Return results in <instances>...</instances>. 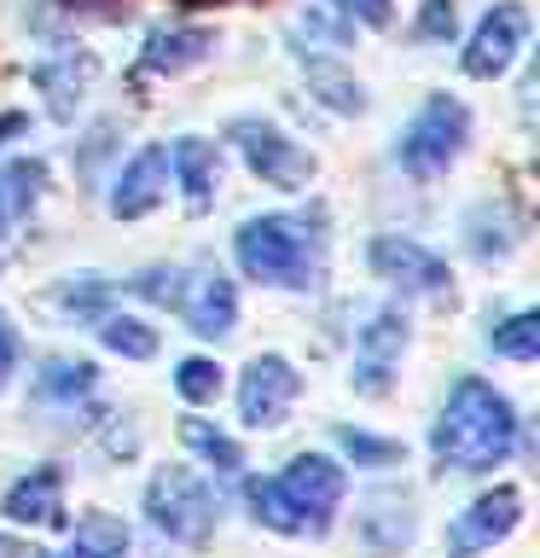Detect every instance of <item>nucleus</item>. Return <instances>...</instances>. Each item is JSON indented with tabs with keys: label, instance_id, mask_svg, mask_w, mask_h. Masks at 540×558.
<instances>
[{
	"label": "nucleus",
	"instance_id": "nucleus-14",
	"mask_svg": "<svg viewBox=\"0 0 540 558\" xmlns=\"http://www.w3.org/2000/svg\"><path fill=\"white\" fill-rule=\"evenodd\" d=\"M163 186H169V151H163V146H146L128 169L116 174V186H111V216H116V221L151 216V209L163 204Z\"/></svg>",
	"mask_w": 540,
	"mask_h": 558
},
{
	"label": "nucleus",
	"instance_id": "nucleus-35",
	"mask_svg": "<svg viewBox=\"0 0 540 558\" xmlns=\"http://www.w3.org/2000/svg\"><path fill=\"white\" fill-rule=\"evenodd\" d=\"M192 7H198V0H192Z\"/></svg>",
	"mask_w": 540,
	"mask_h": 558
},
{
	"label": "nucleus",
	"instance_id": "nucleus-29",
	"mask_svg": "<svg viewBox=\"0 0 540 558\" xmlns=\"http://www.w3.org/2000/svg\"><path fill=\"white\" fill-rule=\"evenodd\" d=\"M59 303H64L70 314H94V308L105 303V279H99V274H82V286H64Z\"/></svg>",
	"mask_w": 540,
	"mask_h": 558
},
{
	"label": "nucleus",
	"instance_id": "nucleus-17",
	"mask_svg": "<svg viewBox=\"0 0 540 558\" xmlns=\"http://www.w3.org/2000/svg\"><path fill=\"white\" fill-rule=\"evenodd\" d=\"M169 163H174V174H181V186H186V209H209V204H216L221 151L209 146V140H198V134L174 140V146H169Z\"/></svg>",
	"mask_w": 540,
	"mask_h": 558
},
{
	"label": "nucleus",
	"instance_id": "nucleus-33",
	"mask_svg": "<svg viewBox=\"0 0 540 558\" xmlns=\"http://www.w3.org/2000/svg\"><path fill=\"white\" fill-rule=\"evenodd\" d=\"M17 129H24V117H0V140H7V134H17Z\"/></svg>",
	"mask_w": 540,
	"mask_h": 558
},
{
	"label": "nucleus",
	"instance_id": "nucleus-34",
	"mask_svg": "<svg viewBox=\"0 0 540 558\" xmlns=\"http://www.w3.org/2000/svg\"><path fill=\"white\" fill-rule=\"evenodd\" d=\"M0 233H7V204H0Z\"/></svg>",
	"mask_w": 540,
	"mask_h": 558
},
{
	"label": "nucleus",
	"instance_id": "nucleus-12",
	"mask_svg": "<svg viewBox=\"0 0 540 558\" xmlns=\"http://www.w3.org/2000/svg\"><path fill=\"white\" fill-rule=\"evenodd\" d=\"M0 512L7 523H35V530H59L64 523V471L59 465H35L29 477H17L7 488V500H0Z\"/></svg>",
	"mask_w": 540,
	"mask_h": 558
},
{
	"label": "nucleus",
	"instance_id": "nucleus-11",
	"mask_svg": "<svg viewBox=\"0 0 540 558\" xmlns=\"http://www.w3.org/2000/svg\"><path fill=\"white\" fill-rule=\"evenodd\" d=\"M366 256H372L378 279H390V286H401V291H425V296H435V291H447V286H453L447 262H442V256H430L425 244L401 239V233L372 239V251H366Z\"/></svg>",
	"mask_w": 540,
	"mask_h": 558
},
{
	"label": "nucleus",
	"instance_id": "nucleus-22",
	"mask_svg": "<svg viewBox=\"0 0 540 558\" xmlns=\"http://www.w3.org/2000/svg\"><path fill=\"white\" fill-rule=\"evenodd\" d=\"M494 355H505V361H535L540 355V314L535 308H523V314H512L505 326H494Z\"/></svg>",
	"mask_w": 540,
	"mask_h": 558
},
{
	"label": "nucleus",
	"instance_id": "nucleus-23",
	"mask_svg": "<svg viewBox=\"0 0 540 558\" xmlns=\"http://www.w3.org/2000/svg\"><path fill=\"white\" fill-rule=\"evenodd\" d=\"M244 500H250L256 523H268V530H279V535H303V523L291 518V506H285V500H279L273 477H250V483H244Z\"/></svg>",
	"mask_w": 540,
	"mask_h": 558
},
{
	"label": "nucleus",
	"instance_id": "nucleus-30",
	"mask_svg": "<svg viewBox=\"0 0 540 558\" xmlns=\"http://www.w3.org/2000/svg\"><path fill=\"white\" fill-rule=\"evenodd\" d=\"M134 291H139V296H151V303H174V308H181V274L151 268V274H139V279H134Z\"/></svg>",
	"mask_w": 540,
	"mask_h": 558
},
{
	"label": "nucleus",
	"instance_id": "nucleus-28",
	"mask_svg": "<svg viewBox=\"0 0 540 558\" xmlns=\"http://www.w3.org/2000/svg\"><path fill=\"white\" fill-rule=\"evenodd\" d=\"M453 29H459L453 0H425L418 7V41H453Z\"/></svg>",
	"mask_w": 540,
	"mask_h": 558
},
{
	"label": "nucleus",
	"instance_id": "nucleus-18",
	"mask_svg": "<svg viewBox=\"0 0 540 558\" xmlns=\"http://www.w3.org/2000/svg\"><path fill=\"white\" fill-rule=\"evenodd\" d=\"M128 553V523L111 518V512H87L70 535V553L64 558H122Z\"/></svg>",
	"mask_w": 540,
	"mask_h": 558
},
{
	"label": "nucleus",
	"instance_id": "nucleus-21",
	"mask_svg": "<svg viewBox=\"0 0 540 558\" xmlns=\"http://www.w3.org/2000/svg\"><path fill=\"white\" fill-rule=\"evenodd\" d=\"M99 343L116 349V355H128V361H151L157 355V331L146 320H134V314H105V320H99Z\"/></svg>",
	"mask_w": 540,
	"mask_h": 558
},
{
	"label": "nucleus",
	"instance_id": "nucleus-5",
	"mask_svg": "<svg viewBox=\"0 0 540 558\" xmlns=\"http://www.w3.org/2000/svg\"><path fill=\"white\" fill-rule=\"evenodd\" d=\"M279 488V500L291 506V518L303 523V535H326L331 530V512L343 506V465L338 460H326V453H296V460L273 477Z\"/></svg>",
	"mask_w": 540,
	"mask_h": 558
},
{
	"label": "nucleus",
	"instance_id": "nucleus-10",
	"mask_svg": "<svg viewBox=\"0 0 540 558\" xmlns=\"http://www.w3.org/2000/svg\"><path fill=\"white\" fill-rule=\"evenodd\" d=\"M401 349H407V320H401V308H378L355 338V390L360 396L390 390L395 366H401Z\"/></svg>",
	"mask_w": 540,
	"mask_h": 558
},
{
	"label": "nucleus",
	"instance_id": "nucleus-27",
	"mask_svg": "<svg viewBox=\"0 0 540 558\" xmlns=\"http://www.w3.org/2000/svg\"><path fill=\"white\" fill-rule=\"evenodd\" d=\"M338 442L355 453L360 465H395L401 460V448L395 442H378V436H366V430H348V425H338Z\"/></svg>",
	"mask_w": 540,
	"mask_h": 558
},
{
	"label": "nucleus",
	"instance_id": "nucleus-20",
	"mask_svg": "<svg viewBox=\"0 0 540 558\" xmlns=\"http://www.w3.org/2000/svg\"><path fill=\"white\" fill-rule=\"evenodd\" d=\"M308 87L320 94V105H326V111H343V117H355L360 105H366L360 82L348 76V70H338V64H320V59L308 64Z\"/></svg>",
	"mask_w": 540,
	"mask_h": 558
},
{
	"label": "nucleus",
	"instance_id": "nucleus-9",
	"mask_svg": "<svg viewBox=\"0 0 540 558\" xmlns=\"http://www.w3.org/2000/svg\"><path fill=\"white\" fill-rule=\"evenodd\" d=\"M517 523H523V495L500 483V488H488V495H477L459 518L447 523V553H453V558H470V553H482V547H494V541H505Z\"/></svg>",
	"mask_w": 540,
	"mask_h": 558
},
{
	"label": "nucleus",
	"instance_id": "nucleus-3",
	"mask_svg": "<svg viewBox=\"0 0 540 558\" xmlns=\"http://www.w3.org/2000/svg\"><path fill=\"white\" fill-rule=\"evenodd\" d=\"M146 512L169 541L198 547V541H209V530H216V488L186 465H163L146 488Z\"/></svg>",
	"mask_w": 540,
	"mask_h": 558
},
{
	"label": "nucleus",
	"instance_id": "nucleus-6",
	"mask_svg": "<svg viewBox=\"0 0 540 558\" xmlns=\"http://www.w3.org/2000/svg\"><path fill=\"white\" fill-rule=\"evenodd\" d=\"M226 134L238 140L244 163H250L268 186L296 192V186H308V181H314V157H308L303 146H296V140H291L285 129H273V122H261V117H238Z\"/></svg>",
	"mask_w": 540,
	"mask_h": 558
},
{
	"label": "nucleus",
	"instance_id": "nucleus-31",
	"mask_svg": "<svg viewBox=\"0 0 540 558\" xmlns=\"http://www.w3.org/2000/svg\"><path fill=\"white\" fill-rule=\"evenodd\" d=\"M12 366H17V331L7 326V314H0V384L12 378Z\"/></svg>",
	"mask_w": 540,
	"mask_h": 558
},
{
	"label": "nucleus",
	"instance_id": "nucleus-15",
	"mask_svg": "<svg viewBox=\"0 0 540 558\" xmlns=\"http://www.w3.org/2000/svg\"><path fill=\"white\" fill-rule=\"evenodd\" d=\"M181 314H186V326L198 331V338H226L238 320V291H233V279H221V274H204L192 291H181Z\"/></svg>",
	"mask_w": 540,
	"mask_h": 558
},
{
	"label": "nucleus",
	"instance_id": "nucleus-7",
	"mask_svg": "<svg viewBox=\"0 0 540 558\" xmlns=\"http://www.w3.org/2000/svg\"><path fill=\"white\" fill-rule=\"evenodd\" d=\"M296 390H303V378H296V366L285 355H256L250 366H244V378H238V418L250 430L285 425Z\"/></svg>",
	"mask_w": 540,
	"mask_h": 558
},
{
	"label": "nucleus",
	"instance_id": "nucleus-24",
	"mask_svg": "<svg viewBox=\"0 0 540 558\" xmlns=\"http://www.w3.org/2000/svg\"><path fill=\"white\" fill-rule=\"evenodd\" d=\"M94 361H47V373H41V396L52 401H76L94 390Z\"/></svg>",
	"mask_w": 540,
	"mask_h": 558
},
{
	"label": "nucleus",
	"instance_id": "nucleus-1",
	"mask_svg": "<svg viewBox=\"0 0 540 558\" xmlns=\"http://www.w3.org/2000/svg\"><path fill=\"white\" fill-rule=\"evenodd\" d=\"M430 448H435V460L453 465V471L500 465L505 453L517 448L512 401H505L494 384H482V378H459L453 396H447V408H442V418H435V430H430Z\"/></svg>",
	"mask_w": 540,
	"mask_h": 558
},
{
	"label": "nucleus",
	"instance_id": "nucleus-19",
	"mask_svg": "<svg viewBox=\"0 0 540 558\" xmlns=\"http://www.w3.org/2000/svg\"><path fill=\"white\" fill-rule=\"evenodd\" d=\"M181 442H186L192 453H204V460L216 465L221 477H238V471H244V448H238L226 430L209 425V418H181Z\"/></svg>",
	"mask_w": 540,
	"mask_h": 558
},
{
	"label": "nucleus",
	"instance_id": "nucleus-2",
	"mask_svg": "<svg viewBox=\"0 0 540 558\" xmlns=\"http://www.w3.org/2000/svg\"><path fill=\"white\" fill-rule=\"evenodd\" d=\"M320 216H256L238 227L233 256L238 268L261 279V286H308L314 256H320V233H314Z\"/></svg>",
	"mask_w": 540,
	"mask_h": 558
},
{
	"label": "nucleus",
	"instance_id": "nucleus-13",
	"mask_svg": "<svg viewBox=\"0 0 540 558\" xmlns=\"http://www.w3.org/2000/svg\"><path fill=\"white\" fill-rule=\"evenodd\" d=\"M94 76H99V59L94 52H52V59H41L35 64V87L47 94V111L59 117V122H70L82 111V99H87V87H94Z\"/></svg>",
	"mask_w": 540,
	"mask_h": 558
},
{
	"label": "nucleus",
	"instance_id": "nucleus-4",
	"mask_svg": "<svg viewBox=\"0 0 540 558\" xmlns=\"http://www.w3.org/2000/svg\"><path fill=\"white\" fill-rule=\"evenodd\" d=\"M465 134H470V111H465V105L453 94H430L425 111L401 129L395 157H401V169H407V174H442L453 157H459Z\"/></svg>",
	"mask_w": 540,
	"mask_h": 558
},
{
	"label": "nucleus",
	"instance_id": "nucleus-16",
	"mask_svg": "<svg viewBox=\"0 0 540 558\" xmlns=\"http://www.w3.org/2000/svg\"><path fill=\"white\" fill-rule=\"evenodd\" d=\"M209 47H216V35L198 29V24H186V29H157L146 52H139V70L146 76H181V70L192 64H204L209 59Z\"/></svg>",
	"mask_w": 540,
	"mask_h": 558
},
{
	"label": "nucleus",
	"instance_id": "nucleus-32",
	"mask_svg": "<svg viewBox=\"0 0 540 558\" xmlns=\"http://www.w3.org/2000/svg\"><path fill=\"white\" fill-rule=\"evenodd\" d=\"M348 17H366V24H390V0H343Z\"/></svg>",
	"mask_w": 540,
	"mask_h": 558
},
{
	"label": "nucleus",
	"instance_id": "nucleus-26",
	"mask_svg": "<svg viewBox=\"0 0 540 558\" xmlns=\"http://www.w3.org/2000/svg\"><path fill=\"white\" fill-rule=\"evenodd\" d=\"M174 390H181L186 401H216L221 396V366L204 361V355L181 361V366H174Z\"/></svg>",
	"mask_w": 540,
	"mask_h": 558
},
{
	"label": "nucleus",
	"instance_id": "nucleus-8",
	"mask_svg": "<svg viewBox=\"0 0 540 558\" xmlns=\"http://www.w3.org/2000/svg\"><path fill=\"white\" fill-rule=\"evenodd\" d=\"M523 47H529V12L512 7V0H500V7L477 24V35H470V47H465V76H477V82L505 76V70L517 64Z\"/></svg>",
	"mask_w": 540,
	"mask_h": 558
},
{
	"label": "nucleus",
	"instance_id": "nucleus-25",
	"mask_svg": "<svg viewBox=\"0 0 540 558\" xmlns=\"http://www.w3.org/2000/svg\"><path fill=\"white\" fill-rule=\"evenodd\" d=\"M41 181H47V169L35 163V157L7 163V174H0V204H7V209H29L35 198H41Z\"/></svg>",
	"mask_w": 540,
	"mask_h": 558
}]
</instances>
